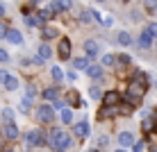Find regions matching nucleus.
Instances as JSON below:
<instances>
[{"label":"nucleus","mask_w":157,"mask_h":152,"mask_svg":"<svg viewBox=\"0 0 157 152\" xmlns=\"http://www.w3.org/2000/svg\"><path fill=\"white\" fill-rule=\"evenodd\" d=\"M7 77H9V73H7L5 68H0V84H5V82H7Z\"/></svg>","instance_id":"4c0bfd02"},{"label":"nucleus","mask_w":157,"mask_h":152,"mask_svg":"<svg viewBox=\"0 0 157 152\" xmlns=\"http://www.w3.org/2000/svg\"><path fill=\"white\" fill-rule=\"evenodd\" d=\"M41 34H43V39H55V36H57V30H55V28H43Z\"/></svg>","instance_id":"393cba45"},{"label":"nucleus","mask_w":157,"mask_h":152,"mask_svg":"<svg viewBox=\"0 0 157 152\" xmlns=\"http://www.w3.org/2000/svg\"><path fill=\"white\" fill-rule=\"evenodd\" d=\"M89 98H91V100H100V98H102V91L98 89V86H91V89H89Z\"/></svg>","instance_id":"5701e85b"},{"label":"nucleus","mask_w":157,"mask_h":152,"mask_svg":"<svg viewBox=\"0 0 157 152\" xmlns=\"http://www.w3.org/2000/svg\"><path fill=\"white\" fill-rule=\"evenodd\" d=\"M48 9H50L52 14H59V12H64V9H62V5H59V0H55V2H50V5H48Z\"/></svg>","instance_id":"c756f323"},{"label":"nucleus","mask_w":157,"mask_h":152,"mask_svg":"<svg viewBox=\"0 0 157 152\" xmlns=\"http://www.w3.org/2000/svg\"><path fill=\"white\" fill-rule=\"evenodd\" d=\"M5 152H14V150H5Z\"/></svg>","instance_id":"09e8293b"},{"label":"nucleus","mask_w":157,"mask_h":152,"mask_svg":"<svg viewBox=\"0 0 157 152\" xmlns=\"http://www.w3.org/2000/svg\"><path fill=\"white\" fill-rule=\"evenodd\" d=\"M98 2H105V0H98Z\"/></svg>","instance_id":"8fccbe9b"},{"label":"nucleus","mask_w":157,"mask_h":152,"mask_svg":"<svg viewBox=\"0 0 157 152\" xmlns=\"http://www.w3.org/2000/svg\"><path fill=\"white\" fill-rule=\"evenodd\" d=\"M9 43H14V46H21L23 43V34H21L18 30H7V36H5Z\"/></svg>","instance_id":"1a4fd4ad"},{"label":"nucleus","mask_w":157,"mask_h":152,"mask_svg":"<svg viewBox=\"0 0 157 152\" xmlns=\"http://www.w3.org/2000/svg\"><path fill=\"white\" fill-rule=\"evenodd\" d=\"M155 43H157V39H155Z\"/></svg>","instance_id":"603ef678"},{"label":"nucleus","mask_w":157,"mask_h":152,"mask_svg":"<svg viewBox=\"0 0 157 152\" xmlns=\"http://www.w3.org/2000/svg\"><path fill=\"white\" fill-rule=\"evenodd\" d=\"M155 89H157V77H155Z\"/></svg>","instance_id":"49530a36"},{"label":"nucleus","mask_w":157,"mask_h":152,"mask_svg":"<svg viewBox=\"0 0 157 152\" xmlns=\"http://www.w3.org/2000/svg\"><path fill=\"white\" fill-rule=\"evenodd\" d=\"M57 55H59V59H71V41H68V39H59Z\"/></svg>","instance_id":"423d86ee"},{"label":"nucleus","mask_w":157,"mask_h":152,"mask_svg":"<svg viewBox=\"0 0 157 152\" xmlns=\"http://www.w3.org/2000/svg\"><path fill=\"white\" fill-rule=\"evenodd\" d=\"M116 64H123V66H128V64H130V55H116Z\"/></svg>","instance_id":"2f4dec72"},{"label":"nucleus","mask_w":157,"mask_h":152,"mask_svg":"<svg viewBox=\"0 0 157 152\" xmlns=\"http://www.w3.org/2000/svg\"><path fill=\"white\" fill-rule=\"evenodd\" d=\"M5 136L7 139H18V125L16 123H5Z\"/></svg>","instance_id":"ddd939ff"},{"label":"nucleus","mask_w":157,"mask_h":152,"mask_svg":"<svg viewBox=\"0 0 157 152\" xmlns=\"http://www.w3.org/2000/svg\"><path fill=\"white\" fill-rule=\"evenodd\" d=\"M25 23L30 25V28H41L43 25V18L39 14H34V16H25Z\"/></svg>","instance_id":"4468645a"},{"label":"nucleus","mask_w":157,"mask_h":152,"mask_svg":"<svg viewBox=\"0 0 157 152\" xmlns=\"http://www.w3.org/2000/svg\"><path fill=\"white\" fill-rule=\"evenodd\" d=\"M84 55L89 57V59L98 57V55H100V43L96 41V39H86V41H84Z\"/></svg>","instance_id":"20e7f679"},{"label":"nucleus","mask_w":157,"mask_h":152,"mask_svg":"<svg viewBox=\"0 0 157 152\" xmlns=\"http://www.w3.org/2000/svg\"><path fill=\"white\" fill-rule=\"evenodd\" d=\"M91 18H94L91 12H82V14H80V20H82V23H91Z\"/></svg>","instance_id":"473e14b6"},{"label":"nucleus","mask_w":157,"mask_h":152,"mask_svg":"<svg viewBox=\"0 0 157 152\" xmlns=\"http://www.w3.org/2000/svg\"><path fill=\"white\" fill-rule=\"evenodd\" d=\"M89 123H86V120H80V123H75L73 125V134H75V136H80V139H86V136H89Z\"/></svg>","instance_id":"6e6552de"},{"label":"nucleus","mask_w":157,"mask_h":152,"mask_svg":"<svg viewBox=\"0 0 157 152\" xmlns=\"http://www.w3.org/2000/svg\"><path fill=\"white\" fill-rule=\"evenodd\" d=\"M5 36H7V28H5V25L0 23V39H5Z\"/></svg>","instance_id":"a19ab883"},{"label":"nucleus","mask_w":157,"mask_h":152,"mask_svg":"<svg viewBox=\"0 0 157 152\" xmlns=\"http://www.w3.org/2000/svg\"><path fill=\"white\" fill-rule=\"evenodd\" d=\"M71 120H73V111H71V109H64V111H62V123L68 125Z\"/></svg>","instance_id":"a878e982"},{"label":"nucleus","mask_w":157,"mask_h":152,"mask_svg":"<svg viewBox=\"0 0 157 152\" xmlns=\"http://www.w3.org/2000/svg\"><path fill=\"white\" fill-rule=\"evenodd\" d=\"M39 16H41L43 20H50V18H52V12H50V9H41Z\"/></svg>","instance_id":"f704fd0d"},{"label":"nucleus","mask_w":157,"mask_h":152,"mask_svg":"<svg viewBox=\"0 0 157 152\" xmlns=\"http://www.w3.org/2000/svg\"><path fill=\"white\" fill-rule=\"evenodd\" d=\"M100 61H102V66H116V55H112V52H107V55H102L100 57Z\"/></svg>","instance_id":"a211bd4d"},{"label":"nucleus","mask_w":157,"mask_h":152,"mask_svg":"<svg viewBox=\"0 0 157 152\" xmlns=\"http://www.w3.org/2000/svg\"><path fill=\"white\" fill-rule=\"evenodd\" d=\"M146 86H148V75H146L144 70H134L132 82L128 84V100L137 102L139 98H144L146 95Z\"/></svg>","instance_id":"f257e3e1"},{"label":"nucleus","mask_w":157,"mask_h":152,"mask_svg":"<svg viewBox=\"0 0 157 152\" xmlns=\"http://www.w3.org/2000/svg\"><path fill=\"white\" fill-rule=\"evenodd\" d=\"M68 148H73V139L71 136H66V141H64V150H68Z\"/></svg>","instance_id":"ea45409f"},{"label":"nucleus","mask_w":157,"mask_h":152,"mask_svg":"<svg viewBox=\"0 0 157 152\" xmlns=\"http://www.w3.org/2000/svg\"><path fill=\"white\" fill-rule=\"evenodd\" d=\"M59 5H62V9L66 12V9H71V7H73V0H59Z\"/></svg>","instance_id":"e433bc0d"},{"label":"nucleus","mask_w":157,"mask_h":152,"mask_svg":"<svg viewBox=\"0 0 157 152\" xmlns=\"http://www.w3.org/2000/svg\"><path fill=\"white\" fill-rule=\"evenodd\" d=\"M68 80L75 82V80H78V73H75V70H68Z\"/></svg>","instance_id":"79ce46f5"},{"label":"nucleus","mask_w":157,"mask_h":152,"mask_svg":"<svg viewBox=\"0 0 157 152\" xmlns=\"http://www.w3.org/2000/svg\"><path fill=\"white\" fill-rule=\"evenodd\" d=\"M116 152H125V150H123V148H118V150H116Z\"/></svg>","instance_id":"c03bdc74"},{"label":"nucleus","mask_w":157,"mask_h":152,"mask_svg":"<svg viewBox=\"0 0 157 152\" xmlns=\"http://www.w3.org/2000/svg\"><path fill=\"white\" fill-rule=\"evenodd\" d=\"M39 57H43V59L52 57V48L48 46V43H41V46H39Z\"/></svg>","instance_id":"6ab92c4d"},{"label":"nucleus","mask_w":157,"mask_h":152,"mask_svg":"<svg viewBox=\"0 0 157 152\" xmlns=\"http://www.w3.org/2000/svg\"><path fill=\"white\" fill-rule=\"evenodd\" d=\"M153 41H155V36L150 34L148 30H141V34H139V39H137V43H139V48H144V50H148L150 46H153Z\"/></svg>","instance_id":"0eeeda50"},{"label":"nucleus","mask_w":157,"mask_h":152,"mask_svg":"<svg viewBox=\"0 0 157 152\" xmlns=\"http://www.w3.org/2000/svg\"><path fill=\"white\" fill-rule=\"evenodd\" d=\"M68 134L64 132V129H52V134H50V148L55 150V152H64V141H66Z\"/></svg>","instance_id":"7ed1b4c3"},{"label":"nucleus","mask_w":157,"mask_h":152,"mask_svg":"<svg viewBox=\"0 0 157 152\" xmlns=\"http://www.w3.org/2000/svg\"><path fill=\"white\" fill-rule=\"evenodd\" d=\"M0 113H2V120L5 123H14V109H12V107H5Z\"/></svg>","instance_id":"4be33fe9"},{"label":"nucleus","mask_w":157,"mask_h":152,"mask_svg":"<svg viewBox=\"0 0 157 152\" xmlns=\"http://www.w3.org/2000/svg\"><path fill=\"white\" fill-rule=\"evenodd\" d=\"M0 61H9V52L0 48Z\"/></svg>","instance_id":"58836bf2"},{"label":"nucleus","mask_w":157,"mask_h":152,"mask_svg":"<svg viewBox=\"0 0 157 152\" xmlns=\"http://www.w3.org/2000/svg\"><path fill=\"white\" fill-rule=\"evenodd\" d=\"M123 2H130V0H123Z\"/></svg>","instance_id":"3c124183"},{"label":"nucleus","mask_w":157,"mask_h":152,"mask_svg":"<svg viewBox=\"0 0 157 152\" xmlns=\"http://www.w3.org/2000/svg\"><path fill=\"white\" fill-rule=\"evenodd\" d=\"M0 16H5V5L0 2Z\"/></svg>","instance_id":"37998d69"},{"label":"nucleus","mask_w":157,"mask_h":152,"mask_svg":"<svg viewBox=\"0 0 157 152\" xmlns=\"http://www.w3.org/2000/svg\"><path fill=\"white\" fill-rule=\"evenodd\" d=\"M146 30H148L150 34H153L155 39H157V23H148V25H146Z\"/></svg>","instance_id":"c9c22d12"},{"label":"nucleus","mask_w":157,"mask_h":152,"mask_svg":"<svg viewBox=\"0 0 157 152\" xmlns=\"http://www.w3.org/2000/svg\"><path fill=\"white\" fill-rule=\"evenodd\" d=\"M141 127L146 129V132H153V129H155V120L150 118V113H148V116H144V120H141Z\"/></svg>","instance_id":"412c9836"},{"label":"nucleus","mask_w":157,"mask_h":152,"mask_svg":"<svg viewBox=\"0 0 157 152\" xmlns=\"http://www.w3.org/2000/svg\"><path fill=\"white\" fill-rule=\"evenodd\" d=\"M100 23L105 25V28H112V25H114V16H112V14H105V16L100 18Z\"/></svg>","instance_id":"cd10ccee"},{"label":"nucleus","mask_w":157,"mask_h":152,"mask_svg":"<svg viewBox=\"0 0 157 152\" xmlns=\"http://www.w3.org/2000/svg\"><path fill=\"white\" fill-rule=\"evenodd\" d=\"M150 152H157V148H153V150H150Z\"/></svg>","instance_id":"de8ad7c7"},{"label":"nucleus","mask_w":157,"mask_h":152,"mask_svg":"<svg viewBox=\"0 0 157 152\" xmlns=\"http://www.w3.org/2000/svg\"><path fill=\"white\" fill-rule=\"evenodd\" d=\"M43 98H46V100L48 102H55L57 100V98H59V91L57 89H52V86H50V89H46V91H43V93H41Z\"/></svg>","instance_id":"f3484780"},{"label":"nucleus","mask_w":157,"mask_h":152,"mask_svg":"<svg viewBox=\"0 0 157 152\" xmlns=\"http://www.w3.org/2000/svg\"><path fill=\"white\" fill-rule=\"evenodd\" d=\"M18 77H16V75H9V77H7V82H5V89H7V91H16V89H18Z\"/></svg>","instance_id":"dca6fc26"},{"label":"nucleus","mask_w":157,"mask_h":152,"mask_svg":"<svg viewBox=\"0 0 157 152\" xmlns=\"http://www.w3.org/2000/svg\"><path fill=\"white\" fill-rule=\"evenodd\" d=\"M102 100H105V105H118V93L116 91H107V95Z\"/></svg>","instance_id":"aec40b11"},{"label":"nucleus","mask_w":157,"mask_h":152,"mask_svg":"<svg viewBox=\"0 0 157 152\" xmlns=\"http://www.w3.org/2000/svg\"><path fill=\"white\" fill-rule=\"evenodd\" d=\"M50 75H52V80H55V82H62V77H64V73H62V68H59V66H52Z\"/></svg>","instance_id":"b1692460"},{"label":"nucleus","mask_w":157,"mask_h":152,"mask_svg":"<svg viewBox=\"0 0 157 152\" xmlns=\"http://www.w3.org/2000/svg\"><path fill=\"white\" fill-rule=\"evenodd\" d=\"M116 43H118V46H123V48H128L130 43H132V36H130V32H128V30H121V32L116 34Z\"/></svg>","instance_id":"9b49d317"},{"label":"nucleus","mask_w":157,"mask_h":152,"mask_svg":"<svg viewBox=\"0 0 157 152\" xmlns=\"http://www.w3.org/2000/svg\"><path fill=\"white\" fill-rule=\"evenodd\" d=\"M86 75H89L91 80H100L102 77V66H98V64H89V66H86Z\"/></svg>","instance_id":"9d476101"},{"label":"nucleus","mask_w":157,"mask_h":152,"mask_svg":"<svg viewBox=\"0 0 157 152\" xmlns=\"http://www.w3.org/2000/svg\"><path fill=\"white\" fill-rule=\"evenodd\" d=\"M144 148H146L144 141H137V143H132V152H144Z\"/></svg>","instance_id":"72a5a7b5"},{"label":"nucleus","mask_w":157,"mask_h":152,"mask_svg":"<svg viewBox=\"0 0 157 152\" xmlns=\"http://www.w3.org/2000/svg\"><path fill=\"white\" fill-rule=\"evenodd\" d=\"M28 145L32 148V145H34V148H41V145H46V139H43V134L39 132V129H32V132H28Z\"/></svg>","instance_id":"39448f33"},{"label":"nucleus","mask_w":157,"mask_h":152,"mask_svg":"<svg viewBox=\"0 0 157 152\" xmlns=\"http://www.w3.org/2000/svg\"><path fill=\"white\" fill-rule=\"evenodd\" d=\"M0 150H2V139H0Z\"/></svg>","instance_id":"a18cd8bd"},{"label":"nucleus","mask_w":157,"mask_h":152,"mask_svg":"<svg viewBox=\"0 0 157 152\" xmlns=\"http://www.w3.org/2000/svg\"><path fill=\"white\" fill-rule=\"evenodd\" d=\"M36 95H39V89L34 84H28V100H34Z\"/></svg>","instance_id":"bb28decb"},{"label":"nucleus","mask_w":157,"mask_h":152,"mask_svg":"<svg viewBox=\"0 0 157 152\" xmlns=\"http://www.w3.org/2000/svg\"><path fill=\"white\" fill-rule=\"evenodd\" d=\"M36 120L39 123H52V118H55V107H52V102H48V105H41L39 109L34 111Z\"/></svg>","instance_id":"f03ea898"},{"label":"nucleus","mask_w":157,"mask_h":152,"mask_svg":"<svg viewBox=\"0 0 157 152\" xmlns=\"http://www.w3.org/2000/svg\"><path fill=\"white\" fill-rule=\"evenodd\" d=\"M132 143H134V136L130 132H121L118 134V145H121V148H130Z\"/></svg>","instance_id":"f8f14e48"},{"label":"nucleus","mask_w":157,"mask_h":152,"mask_svg":"<svg viewBox=\"0 0 157 152\" xmlns=\"http://www.w3.org/2000/svg\"><path fill=\"white\" fill-rule=\"evenodd\" d=\"M118 109H121L118 113H125V116H130V113H132V102H128V105H121Z\"/></svg>","instance_id":"7c9ffc66"},{"label":"nucleus","mask_w":157,"mask_h":152,"mask_svg":"<svg viewBox=\"0 0 157 152\" xmlns=\"http://www.w3.org/2000/svg\"><path fill=\"white\" fill-rule=\"evenodd\" d=\"M73 66H75V70H86V66H89V57H75Z\"/></svg>","instance_id":"2eb2a0df"},{"label":"nucleus","mask_w":157,"mask_h":152,"mask_svg":"<svg viewBox=\"0 0 157 152\" xmlns=\"http://www.w3.org/2000/svg\"><path fill=\"white\" fill-rule=\"evenodd\" d=\"M146 12H157V0H144Z\"/></svg>","instance_id":"c85d7f7f"}]
</instances>
